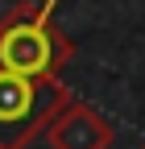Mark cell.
Masks as SVG:
<instances>
[{"label": "cell", "mask_w": 145, "mask_h": 149, "mask_svg": "<svg viewBox=\"0 0 145 149\" xmlns=\"http://www.w3.org/2000/svg\"><path fill=\"white\" fill-rule=\"evenodd\" d=\"M58 0L13 4L0 17V70L25 79H58V70L75 58V42L54 25Z\"/></svg>", "instance_id": "1"}, {"label": "cell", "mask_w": 145, "mask_h": 149, "mask_svg": "<svg viewBox=\"0 0 145 149\" xmlns=\"http://www.w3.org/2000/svg\"><path fill=\"white\" fill-rule=\"evenodd\" d=\"M66 100L75 95L58 79H25L0 70V149H29Z\"/></svg>", "instance_id": "2"}, {"label": "cell", "mask_w": 145, "mask_h": 149, "mask_svg": "<svg viewBox=\"0 0 145 149\" xmlns=\"http://www.w3.org/2000/svg\"><path fill=\"white\" fill-rule=\"evenodd\" d=\"M50 149H108L116 137V128L108 124L100 112L91 104H83V100H66L62 112L46 124V133Z\"/></svg>", "instance_id": "3"}, {"label": "cell", "mask_w": 145, "mask_h": 149, "mask_svg": "<svg viewBox=\"0 0 145 149\" xmlns=\"http://www.w3.org/2000/svg\"><path fill=\"white\" fill-rule=\"evenodd\" d=\"M137 149H145V141H141V145H137Z\"/></svg>", "instance_id": "4"}]
</instances>
